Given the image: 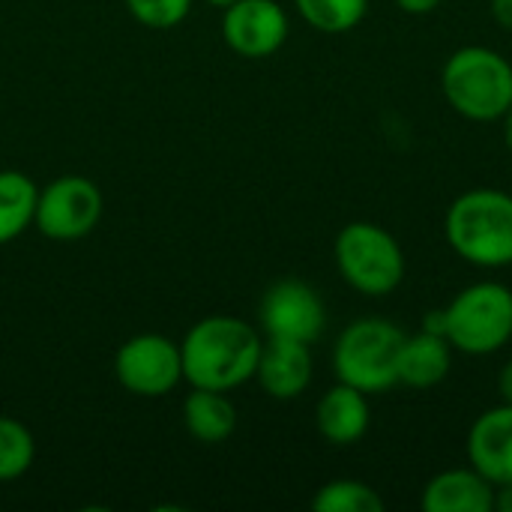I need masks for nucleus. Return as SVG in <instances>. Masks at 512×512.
Instances as JSON below:
<instances>
[{"instance_id": "f03ea898", "label": "nucleus", "mask_w": 512, "mask_h": 512, "mask_svg": "<svg viewBox=\"0 0 512 512\" xmlns=\"http://www.w3.org/2000/svg\"><path fill=\"white\" fill-rule=\"evenodd\" d=\"M444 234L450 249L486 270L512 264V195L504 189H468L444 216Z\"/></svg>"}, {"instance_id": "4be33fe9", "label": "nucleus", "mask_w": 512, "mask_h": 512, "mask_svg": "<svg viewBox=\"0 0 512 512\" xmlns=\"http://www.w3.org/2000/svg\"><path fill=\"white\" fill-rule=\"evenodd\" d=\"M396 3H399V9L408 12V15H429V12H435L444 0H396Z\"/></svg>"}, {"instance_id": "20e7f679", "label": "nucleus", "mask_w": 512, "mask_h": 512, "mask_svg": "<svg viewBox=\"0 0 512 512\" xmlns=\"http://www.w3.org/2000/svg\"><path fill=\"white\" fill-rule=\"evenodd\" d=\"M405 330L381 315L351 321L333 345L336 381L363 390L366 396L387 393L399 384V348Z\"/></svg>"}, {"instance_id": "aec40b11", "label": "nucleus", "mask_w": 512, "mask_h": 512, "mask_svg": "<svg viewBox=\"0 0 512 512\" xmlns=\"http://www.w3.org/2000/svg\"><path fill=\"white\" fill-rule=\"evenodd\" d=\"M36 459V441L30 429L15 420L0 414V483H12L30 471Z\"/></svg>"}, {"instance_id": "a211bd4d", "label": "nucleus", "mask_w": 512, "mask_h": 512, "mask_svg": "<svg viewBox=\"0 0 512 512\" xmlns=\"http://www.w3.org/2000/svg\"><path fill=\"white\" fill-rule=\"evenodd\" d=\"M384 507L387 504L378 495V489L351 477L324 483L312 498L315 512H384Z\"/></svg>"}, {"instance_id": "9d476101", "label": "nucleus", "mask_w": 512, "mask_h": 512, "mask_svg": "<svg viewBox=\"0 0 512 512\" xmlns=\"http://www.w3.org/2000/svg\"><path fill=\"white\" fill-rule=\"evenodd\" d=\"M291 33L288 12L279 0H234L222 12L225 45L249 60L273 57Z\"/></svg>"}, {"instance_id": "4468645a", "label": "nucleus", "mask_w": 512, "mask_h": 512, "mask_svg": "<svg viewBox=\"0 0 512 512\" xmlns=\"http://www.w3.org/2000/svg\"><path fill=\"white\" fill-rule=\"evenodd\" d=\"M420 507L426 512H492L495 483L477 468H450L426 483Z\"/></svg>"}, {"instance_id": "6e6552de", "label": "nucleus", "mask_w": 512, "mask_h": 512, "mask_svg": "<svg viewBox=\"0 0 512 512\" xmlns=\"http://www.w3.org/2000/svg\"><path fill=\"white\" fill-rule=\"evenodd\" d=\"M114 375L132 396L159 399L183 381L180 345L162 333H138L120 345L114 357Z\"/></svg>"}, {"instance_id": "f8f14e48", "label": "nucleus", "mask_w": 512, "mask_h": 512, "mask_svg": "<svg viewBox=\"0 0 512 512\" xmlns=\"http://www.w3.org/2000/svg\"><path fill=\"white\" fill-rule=\"evenodd\" d=\"M468 462L489 483H512V405L483 411L468 429Z\"/></svg>"}, {"instance_id": "412c9836", "label": "nucleus", "mask_w": 512, "mask_h": 512, "mask_svg": "<svg viewBox=\"0 0 512 512\" xmlns=\"http://www.w3.org/2000/svg\"><path fill=\"white\" fill-rule=\"evenodd\" d=\"M132 18L153 30H168L186 21L192 0H126Z\"/></svg>"}, {"instance_id": "b1692460", "label": "nucleus", "mask_w": 512, "mask_h": 512, "mask_svg": "<svg viewBox=\"0 0 512 512\" xmlns=\"http://www.w3.org/2000/svg\"><path fill=\"white\" fill-rule=\"evenodd\" d=\"M495 510L512 512V483L495 486Z\"/></svg>"}, {"instance_id": "f3484780", "label": "nucleus", "mask_w": 512, "mask_h": 512, "mask_svg": "<svg viewBox=\"0 0 512 512\" xmlns=\"http://www.w3.org/2000/svg\"><path fill=\"white\" fill-rule=\"evenodd\" d=\"M39 189L24 171H0V246L21 237L36 216Z\"/></svg>"}, {"instance_id": "7ed1b4c3", "label": "nucleus", "mask_w": 512, "mask_h": 512, "mask_svg": "<svg viewBox=\"0 0 512 512\" xmlns=\"http://www.w3.org/2000/svg\"><path fill=\"white\" fill-rule=\"evenodd\" d=\"M441 90L459 117L501 120L512 105V63L489 45H462L441 69Z\"/></svg>"}, {"instance_id": "423d86ee", "label": "nucleus", "mask_w": 512, "mask_h": 512, "mask_svg": "<svg viewBox=\"0 0 512 512\" xmlns=\"http://www.w3.org/2000/svg\"><path fill=\"white\" fill-rule=\"evenodd\" d=\"M336 270L363 297H387L405 282L402 243L375 222H348L333 243Z\"/></svg>"}, {"instance_id": "9b49d317", "label": "nucleus", "mask_w": 512, "mask_h": 512, "mask_svg": "<svg viewBox=\"0 0 512 512\" xmlns=\"http://www.w3.org/2000/svg\"><path fill=\"white\" fill-rule=\"evenodd\" d=\"M312 348L306 342L291 339H267L258 357L255 381L270 399L291 402L300 399L312 384Z\"/></svg>"}, {"instance_id": "6ab92c4d", "label": "nucleus", "mask_w": 512, "mask_h": 512, "mask_svg": "<svg viewBox=\"0 0 512 512\" xmlns=\"http://www.w3.org/2000/svg\"><path fill=\"white\" fill-rule=\"evenodd\" d=\"M294 6L300 18L321 33H348L369 12V0H294Z\"/></svg>"}, {"instance_id": "5701e85b", "label": "nucleus", "mask_w": 512, "mask_h": 512, "mask_svg": "<svg viewBox=\"0 0 512 512\" xmlns=\"http://www.w3.org/2000/svg\"><path fill=\"white\" fill-rule=\"evenodd\" d=\"M489 9L504 30H512V0H489Z\"/></svg>"}, {"instance_id": "a878e982", "label": "nucleus", "mask_w": 512, "mask_h": 512, "mask_svg": "<svg viewBox=\"0 0 512 512\" xmlns=\"http://www.w3.org/2000/svg\"><path fill=\"white\" fill-rule=\"evenodd\" d=\"M501 120H504V144H507V150L512 153V105L507 108V114Z\"/></svg>"}, {"instance_id": "f257e3e1", "label": "nucleus", "mask_w": 512, "mask_h": 512, "mask_svg": "<svg viewBox=\"0 0 512 512\" xmlns=\"http://www.w3.org/2000/svg\"><path fill=\"white\" fill-rule=\"evenodd\" d=\"M261 348L264 339L252 324L234 315L201 318L180 342L183 381L201 390L231 393L255 378Z\"/></svg>"}, {"instance_id": "ddd939ff", "label": "nucleus", "mask_w": 512, "mask_h": 512, "mask_svg": "<svg viewBox=\"0 0 512 512\" xmlns=\"http://www.w3.org/2000/svg\"><path fill=\"white\" fill-rule=\"evenodd\" d=\"M369 423H372L369 396L351 384L339 381L318 399L315 426L321 438L333 447H351L363 441V435L369 432Z\"/></svg>"}, {"instance_id": "39448f33", "label": "nucleus", "mask_w": 512, "mask_h": 512, "mask_svg": "<svg viewBox=\"0 0 512 512\" xmlns=\"http://www.w3.org/2000/svg\"><path fill=\"white\" fill-rule=\"evenodd\" d=\"M444 336L468 357L498 354L512 342V291L504 282H474L444 309Z\"/></svg>"}, {"instance_id": "1a4fd4ad", "label": "nucleus", "mask_w": 512, "mask_h": 512, "mask_svg": "<svg viewBox=\"0 0 512 512\" xmlns=\"http://www.w3.org/2000/svg\"><path fill=\"white\" fill-rule=\"evenodd\" d=\"M258 321L267 339H291L312 345L327 327V309L312 285L300 279H282L270 285L261 297Z\"/></svg>"}, {"instance_id": "dca6fc26", "label": "nucleus", "mask_w": 512, "mask_h": 512, "mask_svg": "<svg viewBox=\"0 0 512 512\" xmlns=\"http://www.w3.org/2000/svg\"><path fill=\"white\" fill-rule=\"evenodd\" d=\"M183 426L195 441L207 447L225 444L237 432V408L219 390L192 387V393L183 399Z\"/></svg>"}, {"instance_id": "393cba45", "label": "nucleus", "mask_w": 512, "mask_h": 512, "mask_svg": "<svg viewBox=\"0 0 512 512\" xmlns=\"http://www.w3.org/2000/svg\"><path fill=\"white\" fill-rule=\"evenodd\" d=\"M498 390H501V399L512 405V360L501 369V375H498Z\"/></svg>"}, {"instance_id": "bb28decb", "label": "nucleus", "mask_w": 512, "mask_h": 512, "mask_svg": "<svg viewBox=\"0 0 512 512\" xmlns=\"http://www.w3.org/2000/svg\"><path fill=\"white\" fill-rule=\"evenodd\" d=\"M207 3H213V6H219V9H225L228 3H234V0H207Z\"/></svg>"}, {"instance_id": "2eb2a0df", "label": "nucleus", "mask_w": 512, "mask_h": 512, "mask_svg": "<svg viewBox=\"0 0 512 512\" xmlns=\"http://www.w3.org/2000/svg\"><path fill=\"white\" fill-rule=\"evenodd\" d=\"M453 366V345L447 336L420 330L414 336L405 333L399 348V384L411 390H432L438 387Z\"/></svg>"}, {"instance_id": "0eeeda50", "label": "nucleus", "mask_w": 512, "mask_h": 512, "mask_svg": "<svg viewBox=\"0 0 512 512\" xmlns=\"http://www.w3.org/2000/svg\"><path fill=\"white\" fill-rule=\"evenodd\" d=\"M102 189L81 174H63L39 189L33 225L48 240H81L102 219Z\"/></svg>"}]
</instances>
